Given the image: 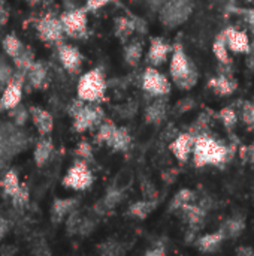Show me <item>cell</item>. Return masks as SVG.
Wrapping results in <instances>:
<instances>
[{
  "label": "cell",
  "mask_w": 254,
  "mask_h": 256,
  "mask_svg": "<svg viewBox=\"0 0 254 256\" xmlns=\"http://www.w3.org/2000/svg\"><path fill=\"white\" fill-rule=\"evenodd\" d=\"M234 154V148L225 146L219 140L208 134L198 135L193 148V164L195 166H223Z\"/></svg>",
  "instance_id": "obj_1"
},
{
  "label": "cell",
  "mask_w": 254,
  "mask_h": 256,
  "mask_svg": "<svg viewBox=\"0 0 254 256\" xmlns=\"http://www.w3.org/2000/svg\"><path fill=\"white\" fill-rule=\"evenodd\" d=\"M169 74H171L172 81L183 90L193 88L199 80L198 68L189 58L181 42H175L172 45L171 62H169Z\"/></svg>",
  "instance_id": "obj_2"
},
{
  "label": "cell",
  "mask_w": 254,
  "mask_h": 256,
  "mask_svg": "<svg viewBox=\"0 0 254 256\" xmlns=\"http://www.w3.org/2000/svg\"><path fill=\"white\" fill-rule=\"evenodd\" d=\"M106 93V78L100 68L90 69L84 75H81L78 86H76V94L79 99L85 102H100L105 98Z\"/></svg>",
  "instance_id": "obj_3"
},
{
  "label": "cell",
  "mask_w": 254,
  "mask_h": 256,
  "mask_svg": "<svg viewBox=\"0 0 254 256\" xmlns=\"http://www.w3.org/2000/svg\"><path fill=\"white\" fill-rule=\"evenodd\" d=\"M105 120V111L96 102H84L82 106L72 116V129L76 134L97 129Z\"/></svg>",
  "instance_id": "obj_4"
},
{
  "label": "cell",
  "mask_w": 254,
  "mask_h": 256,
  "mask_svg": "<svg viewBox=\"0 0 254 256\" xmlns=\"http://www.w3.org/2000/svg\"><path fill=\"white\" fill-rule=\"evenodd\" d=\"M192 12L193 4L190 0H168L159 9V18L163 26L174 28L186 22Z\"/></svg>",
  "instance_id": "obj_5"
},
{
  "label": "cell",
  "mask_w": 254,
  "mask_h": 256,
  "mask_svg": "<svg viewBox=\"0 0 254 256\" xmlns=\"http://www.w3.org/2000/svg\"><path fill=\"white\" fill-rule=\"evenodd\" d=\"M93 182H94V176L88 166V162L78 159L67 170L66 176L61 180V184L72 190H87L91 188Z\"/></svg>",
  "instance_id": "obj_6"
},
{
  "label": "cell",
  "mask_w": 254,
  "mask_h": 256,
  "mask_svg": "<svg viewBox=\"0 0 254 256\" xmlns=\"http://www.w3.org/2000/svg\"><path fill=\"white\" fill-rule=\"evenodd\" d=\"M87 12L88 10L85 8H72L60 15V20L64 27V33L67 36L79 39L87 34V26H88Z\"/></svg>",
  "instance_id": "obj_7"
},
{
  "label": "cell",
  "mask_w": 254,
  "mask_h": 256,
  "mask_svg": "<svg viewBox=\"0 0 254 256\" xmlns=\"http://www.w3.org/2000/svg\"><path fill=\"white\" fill-rule=\"evenodd\" d=\"M36 33L42 42L46 44H61L64 38V27L60 20V16H55L54 14H46L36 22Z\"/></svg>",
  "instance_id": "obj_8"
},
{
  "label": "cell",
  "mask_w": 254,
  "mask_h": 256,
  "mask_svg": "<svg viewBox=\"0 0 254 256\" xmlns=\"http://www.w3.org/2000/svg\"><path fill=\"white\" fill-rule=\"evenodd\" d=\"M142 90L154 98L159 96H168L171 93V82L165 74H162L156 66L145 68L142 74Z\"/></svg>",
  "instance_id": "obj_9"
},
{
  "label": "cell",
  "mask_w": 254,
  "mask_h": 256,
  "mask_svg": "<svg viewBox=\"0 0 254 256\" xmlns=\"http://www.w3.org/2000/svg\"><path fill=\"white\" fill-rule=\"evenodd\" d=\"M24 82H25V74L15 69L12 80L7 82V86L0 94V111H9L18 104H21Z\"/></svg>",
  "instance_id": "obj_10"
},
{
  "label": "cell",
  "mask_w": 254,
  "mask_h": 256,
  "mask_svg": "<svg viewBox=\"0 0 254 256\" xmlns=\"http://www.w3.org/2000/svg\"><path fill=\"white\" fill-rule=\"evenodd\" d=\"M57 52H58V60H60L61 66L69 74L75 75L81 70L82 63H84V56L76 46L61 42L57 46Z\"/></svg>",
  "instance_id": "obj_11"
},
{
  "label": "cell",
  "mask_w": 254,
  "mask_h": 256,
  "mask_svg": "<svg viewBox=\"0 0 254 256\" xmlns=\"http://www.w3.org/2000/svg\"><path fill=\"white\" fill-rule=\"evenodd\" d=\"M195 140L196 136L190 132H184V134H178L172 142L169 144V150L172 152V154L181 162L186 164L190 156L193 154V148H195Z\"/></svg>",
  "instance_id": "obj_12"
},
{
  "label": "cell",
  "mask_w": 254,
  "mask_h": 256,
  "mask_svg": "<svg viewBox=\"0 0 254 256\" xmlns=\"http://www.w3.org/2000/svg\"><path fill=\"white\" fill-rule=\"evenodd\" d=\"M225 32L228 46L235 54H249L252 51L250 38L244 30H240L237 27H228Z\"/></svg>",
  "instance_id": "obj_13"
},
{
  "label": "cell",
  "mask_w": 254,
  "mask_h": 256,
  "mask_svg": "<svg viewBox=\"0 0 254 256\" xmlns=\"http://www.w3.org/2000/svg\"><path fill=\"white\" fill-rule=\"evenodd\" d=\"M171 52H172V45L168 44L163 38H151L147 58L151 66L159 68L168 60Z\"/></svg>",
  "instance_id": "obj_14"
},
{
  "label": "cell",
  "mask_w": 254,
  "mask_h": 256,
  "mask_svg": "<svg viewBox=\"0 0 254 256\" xmlns=\"http://www.w3.org/2000/svg\"><path fill=\"white\" fill-rule=\"evenodd\" d=\"M30 116H31V120H33V124L37 130V134L40 136H46V135H51L52 129H54V118L51 116L49 111L40 108V106H30Z\"/></svg>",
  "instance_id": "obj_15"
},
{
  "label": "cell",
  "mask_w": 254,
  "mask_h": 256,
  "mask_svg": "<svg viewBox=\"0 0 254 256\" xmlns=\"http://www.w3.org/2000/svg\"><path fill=\"white\" fill-rule=\"evenodd\" d=\"M78 206L76 198H57L52 202L51 207V220L54 225L64 220L66 216H69Z\"/></svg>",
  "instance_id": "obj_16"
},
{
  "label": "cell",
  "mask_w": 254,
  "mask_h": 256,
  "mask_svg": "<svg viewBox=\"0 0 254 256\" xmlns=\"http://www.w3.org/2000/svg\"><path fill=\"white\" fill-rule=\"evenodd\" d=\"M25 80L28 81L30 87L40 90L46 86L48 81V69H46V63L42 60H36L31 68L27 70L25 74Z\"/></svg>",
  "instance_id": "obj_17"
},
{
  "label": "cell",
  "mask_w": 254,
  "mask_h": 256,
  "mask_svg": "<svg viewBox=\"0 0 254 256\" xmlns=\"http://www.w3.org/2000/svg\"><path fill=\"white\" fill-rule=\"evenodd\" d=\"M208 86L220 96H231L238 88V81L229 74H220L210 80Z\"/></svg>",
  "instance_id": "obj_18"
},
{
  "label": "cell",
  "mask_w": 254,
  "mask_h": 256,
  "mask_svg": "<svg viewBox=\"0 0 254 256\" xmlns=\"http://www.w3.org/2000/svg\"><path fill=\"white\" fill-rule=\"evenodd\" d=\"M52 153H54V142L49 138V135L40 136L39 141L36 142L34 152H33V159H34L36 166L37 168H43L49 162Z\"/></svg>",
  "instance_id": "obj_19"
},
{
  "label": "cell",
  "mask_w": 254,
  "mask_h": 256,
  "mask_svg": "<svg viewBox=\"0 0 254 256\" xmlns=\"http://www.w3.org/2000/svg\"><path fill=\"white\" fill-rule=\"evenodd\" d=\"M166 116H168V102L165 96H159L145 110V120L153 124H160L162 122H165Z\"/></svg>",
  "instance_id": "obj_20"
},
{
  "label": "cell",
  "mask_w": 254,
  "mask_h": 256,
  "mask_svg": "<svg viewBox=\"0 0 254 256\" xmlns=\"http://www.w3.org/2000/svg\"><path fill=\"white\" fill-rule=\"evenodd\" d=\"M180 212L184 216V219L189 222L192 230H198L204 224L205 216H207V208L204 206H195L192 202L184 206Z\"/></svg>",
  "instance_id": "obj_21"
},
{
  "label": "cell",
  "mask_w": 254,
  "mask_h": 256,
  "mask_svg": "<svg viewBox=\"0 0 254 256\" xmlns=\"http://www.w3.org/2000/svg\"><path fill=\"white\" fill-rule=\"evenodd\" d=\"M225 240V236L222 234V231H216V232H211V234H205L202 237H199L196 242H195V246L204 252V254H211V252H216L222 242Z\"/></svg>",
  "instance_id": "obj_22"
},
{
  "label": "cell",
  "mask_w": 254,
  "mask_h": 256,
  "mask_svg": "<svg viewBox=\"0 0 254 256\" xmlns=\"http://www.w3.org/2000/svg\"><path fill=\"white\" fill-rule=\"evenodd\" d=\"M136 18H129V16H118L115 20V26H114V32L115 36L126 42L130 39V36L136 32Z\"/></svg>",
  "instance_id": "obj_23"
},
{
  "label": "cell",
  "mask_w": 254,
  "mask_h": 256,
  "mask_svg": "<svg viewBox=\"0 0 254 256\" xmlns=\"http://www.w3.org/2000/svg\"><path fill=\"white\" fill-rule=\"evenodd\" d=\"M130 144H132V135L127 130V128H117L106 146L114 152H126L129 150Z\"/></svg>",
  "instance_id": "obj_24"
},
{
  "label": "cell",
  "mask_w": 254,
  "mask_h": 256,
  "mask_svg": "<svg viewBox=\"0 0 254 256\" xmlns=\"http://www.w3.org/2000/svg\"><path fill=\"white\" fill-rule=\"evenodd\" d=\"M21 188V183H19V178H18V174L15 170H7L1 180H0V189L3 192V196L6 198H12Z\"/></svg>",
  "instance_id": "obj_25"
},
{
  "label": "cell",
  "mask_w": 254,
  "mask_h": 256,
  "mask_svg": "<svg viewBox=\"0 0 254 256\" xmlns=\"http://www.w3.org/2000/svg\"><path fill=\"white\" fill-rule=\"evenodd\" d=\"M229 46H228V40H226V36H225V32L219 33L214 39V44H213V52L216 56V58L225 64V66H231L232 60H231V56H229Z\"/></svg>",
  "instance_id": "obj_26"
},
{
  "label": "cell",
  "mask_w": 254,
  "mask_h": 256,
  "mask_svg": "<svg viewBox=\"0 0 254 256\" xmlns=\"http://www.w3.org/2000/svg\"><path fill=\"white\" fill-rule=\"evenodd\" d=\"M156 207H157V200H148V198H145L142 201H136L135 204H132L129 207V212L127 213L130 216H133V218L145 219V218H148L153 213V210Z\"/></svg>",
  "instance_id": "obj_27"
},
{
  "label": "cell",
  "mask_w": 254,
  "mask_h": 256,
  "mask_svg": "<svg viewBox=\"0 0 254 256\" xmlns=\"http://www.w3.org/2000/svg\"><path fill=\"white\" fill-rule=\"evenodd\" d=\"M144 56V45L141 40H132L126 45L123 57L129 66H138Z\"/></svg>",
  "instance_id": "obj_28"
},
{
  "label": "cell",
  "mask_w": 254,
  "mask_h": 256,
  "mask_svg": "<svg viewBox=\"0 0 254 256\" xmlns=\"http://www.w3.org/2000/svg\"><path fill=\"white\" fill-rule=\"evenodd\" d=\"M244 228H246V220H244V218L238 216V218L228 219L223 224V226L220 228V231L225 236V238H237L243 234Z\"/></svg>",
  "instance_id": "obj_29"
},
{
  "label": "cell",
  "mask_w": 254,
  "mask_h": 256,
  "mask_svg": "<svg viewBox=\"0 0 254 256\" xmlns=\"http://www.w3.org/2000/svg\"><path fill=\"white\" fill-rule=\"evenodd\" d=\"M12 62H13L16 70H19V72H22V74H27V70H28V69L31 68V64L36 62L34 52H33V50H31L30 46H25V45H24L22 51H21L15 58H12Z\"/></svg>",
  "instance_id": "obj_30"
},
{
  "label": "cell",
  "mask_w": 254,
  "mask_h": 256,
  "mask_svg": "<svg viewBox=\"0 0 254 256\" xmlns=\"http://www.w3.org/2000/svg\"><path fill=\"white\" fill-rule=\"evenodd\" d=\"M1 48H3V51H4V54H6L7 57L15 58V57L22 51L24 45H22V42H21L13 33H10V34H6V36L3 38V40H1Z\"/></svg>",
  "instance_id": "obj_31"
},
{
  "label": "cell",
  "mask_w": 254,
  "mask_h": 256,
  "mask_svg": "<svg viewBox=\"0 0 254 256\" xmlns=\"http://www.w3.org/2000/svg\"><path fill=\"white\" fill-rule=\"evenodd\" d=\"M195 192L190 190V189H181L180 192L175 194V196L172 198L171 201V206H169V212H180L184 206L190 204L195 201Z\"/></svg>",
  "instance_id": "obj_32"
},
{
  "label": "cell",
  "mask_w": 254,
  "mask_h": 256,
  "mask_svg": "<svg viewBox=\"0 0 254 256\" xmlns=\"http://www.w3.org/2000/svg\"><path fill=\"white\" fill-rule=\"evenodd\" d=\"M118 126L112 122V120H108V118H105L103 122H102V124L97 128V134H96V142L97 144H108V141L111 140V136H112V134L115 132V129H117Z\"/></svg>",
  "instance_id": "obj_33"
},
{
  "label": "cell",
  "mask_w": 254,
  "mask_h": 256,
  "mask_svg": "<svg viewBox=\"0 0 254 256\" xmlns=\"http://www.w3.org/2000/svg\"><path fill=\"white\" fill-rule=\"evenodd\" d=\"M7 112H9V117H10V120L13 122V124L16 128L24 126L27 123L28 117H30V110H27L22 104H18L16 106H13Z\"/></svg>",
  "instance_id": "obj_34"
},
{
  "label": "cell",
  "mask_w": 254,
  "mask_h": 256,
  "mask_svg": "<svg viewBox=\"0 0 254 256\" xmlns=\"http://www.w3.org/2000/svg\"><path fill=\"white\" fill-rule=\"evenodd\" d=\"M123 198H124V190L117 189L115 186H112L111 189H108V192H106V195H105L102 204H103V207H105L106 210H111V208H114L115 206H118V204L123 201Z\"/></svg>",
  "instance_id": "obj_35"
},
{
  "label": "cell",
  "mask_w": 254,
  "mask_h": 256,
  "mask_svg": "<svg viewBox=\"0 0 254 256\" xmlns=\"http://www.w3.org/2000/svg\"><path fill=\"white\" fill-rule=\"evenodd\" d=\"M10 201H12L13 208H16V210H22L24 207H27V204H28V201H30V194H28L27 186L21 183L19 190L10 198Z\"/></svg>",
  "instance_id": "obj_36"
},
{
  "label": "cell",
  "mask_w": 254,
  "mask_h": 256,
  "mask_svg": "<svg viewBox=\"0 0 254 256\" xmlns=\"http://www.w3.org/2000/svg\"><path fill=\"white\" fill-rule=\"evenodd\" d=\"M219 118L222 120V123L228 128V129H234L238 123V112L228 106V108H223L220 112H219Z\"/></svg>",
  "instance_id": "obj_37"
},
{
  "label": "cell",
  "mask_w": 254,
  "mask_h": 256,
  "mask_svg": "<svg viewBox=\"0 0 254 256\" xmlns=\"http://www.w3.org/2000/svg\"><path fill=\"white\" fill-rule=\"evenodd\" d=\"M75 154H76L79 159L85 160V162H91L93 158H94V156H93V146H91L88 141L82 140V141L78 142V146H76V148H75Z\"/></svg>",
  "instance_id": "obj_38"
},
{
  "label": "cell",
  "mask_w": 254,
  "mask_h": 256,
  "mask_svg": "<svg viewBox=\"0 0 254 256\" xmlns=\"http://www.w3.org/2000/svg\"><path fill=\"white\" fill-rule=\"evenodd\" d=\"M208 126H210V116L204 112V114H201V116L196 118V122L193 123V126H192V129H190V134H193L195 136L202 135V134H207Z\"/></svg>",
  "instance_id": "obj_39"
},
{
  "label": "cell",
  "mask_w": 254,
  "mask_h": 256,
  "mask_svg": "<svg viewBox=\"0 0 254 256\" xmlns=\"http://www.w3.org/2000/svg\"><path fill=\"white\" fill-rule=\"evenodd\" d=\"M13 74H15V70L3 58H0V92L4 90V87L7 86V82L12 80Z\"/></svg>",
  "instance_id": "obj_40"
},
{
  "label": "cell",
  "mask_w": 254,
  "mask_h": 256,
  "mask_svg": "<svg viewBox=\"0 0 254 256\" xmlns=\"http://www.w3.org/2000/svg\"><path fill=\"white\" fill-rule=\"evenodd\" d=\"M240 156L244 162L247 164H254V144L252 146H246L240 148Z\"/></svg>",
  "instance_id": "obj_41"
},
{
  "label": "cell",
  "mask_w": 254,
  "mask_h": 256,
  "mask_svg": "<svg viewBox=\"0 0 254 256\" xmlns=\"http://www.w3.org/2000/svg\"><path fill=\"white\" fill-rule=\"evenodd\" d=\"M112 0H87V3H85V9L88 10V12H94V10H97V9H100V8H103V6H106L108 3H111Z\"/></svg>",
  "instance_id": "obj_42"
},
{
  "label": "cell",
  "mask_w": 254,
  "mask_h": 256,
  "mask_svg": "<svg viewBox=\"0 0 254 256\" xmlns=\"http://www.w3.org/2000/svg\"><path fill=\"white\" fill-rule=\"evenodd\" d=\"M193 106H195L193 99H183V100L175 106V110H177V112H178V114H184L186 111L192 110Z\"/></svg>",
  "instance_id": "obj_43"
},
{
  "label": "cell",
  "mask_w": 254,
  "mask_h": 256,
  "mask_svg": "<svg viewBox=\"0 0 254 256\" xmlns=\"http://www.w3.org/2000/svg\"><path fill=\"white\" fill-rule=\"evenodd\" d=\"M240 14H243V16L246 18V21L249 22V26L254 30V8H249V9H238Z\"/></svg>",
  "instance_id": "obj_44"
},
{
  "label": "cell",
  "mask_w": 254,
  "mask_h": 256,
  "mask_svg": "<svg viewBox=\"0 0 254 256\" xmlns=\"http://www.w3.org/2000/svg\"><path fill=\"white\" fill-rule=\"evenodd\" d=\"M165 254H166V250H165L163 244H160V243L154 244L151 249H148V250L145 252V255L147 256H163Z\"/></svg>",
  "instance_id": "obj_45"
},
{
  "label": "cell",
  "mask_w": 254,
  "mask_h": 256,
  "mask_svg": "<svg viewBox=\"0 0 254 256\" xmlns=\"http://www.w3.org/2000/svg\"><path fill=\"white\" fill-rule=\"evenodd\" d=\"M9 21V10L4 8V4H0V27H3Z\"/></svg>",
  "instance_id": "obj_46"
},
{
  "label": "cell",
  "mask_w": 254,
  "mask_h": 256,
  "mask_svg": "<svg viewBox=\"0 0 254 256\" xmlns=\"http://www.w3.org/2000/svg\"><path fill=\"white\" fill-rule=\"evenodd\" d=\"M7 230H9V225H7V222H6V219H3V218L0 216V242H1L3 237L7 234Z\"/></svg>",
  "instance_id": "obj_47"
},
{
  "label": "cell",
  "mask_w": 254,
  "mask_h": 256,
  "mask_svg": "<svg viewBox=\"0 0 254 256\" xmlns=\"http://www.w3.org/2000/svg\"><path fill=\"white\" fill-rule=\"evenodd\" d=\"M237 252L241 254V255H254V250H252V249H246V248H241V249H238Z\"/></svg>",
  "instance_id": "obj_48"
},
{
  "label": "cell",
  "mask_w": 254,
  "mask_h": 256,
  "mask_svg": "<svg viewBox=\"0 0 254 256\" xmlns=\"http://www.w3.org/2000/svg\"><path fill=\"white\" fill-rule=\"evenodd\" d=\"M249 54H250V56H249V62H247V63H249V68L254 70V51H250Z\"/></svg>",
  "instance_id": "obj_49"
},
{
  "label": "cell",
  "mask_w": 254,
  "mask_h": 256,
  "mask_svg": "<svg viewBox=\"0 0 254 256\" xmlns=\"http://www.w3.org/2000/svg\"><path fill=\"white\" fill-rule=\"evenodd\" d=\"M109 243H111V248H114V244H115V243H112V242H109ZM102 246L109 248V244H108V243H102ZM103 255H114V252H112L111 249H108V250H105V252H103Z\"/></svg>",
  "instance_id": "obj_50"
},
{
  "label": "cell",
  "mask_w": 254,
  "mask_h": 256,
  "mask_svg": "<svg viewBox=\"0 0 254 256\" xmlns=\"http://www.w3.org/2000/svg\"><path fill=\"white\" fill-rule=\"evenodd\" d=\"M42 0H25V3L27 4H30V6H34V4H37V3H40Z\"/></svg>",
  "instance_id": "obj_51"
},
{
  "label": "cell",
  "mask_w": 254,
  "mask_h": 256,
  "mask_svg": "<svg viewBox=\"0 0 254 256\" xmlns=\"http://www.w3.org/2000/svg\"><path fill=\"white\" fill-rule=\"evenodd\" d=\"M0 4H4V0H0Z\"/></svg>",
  "instance_id": "obj_52"
},
{
  "label": "cell",
  "mask_w": 254,
  "mask_h": 256,
  "mask_svg": "<svg viewBox=\"0 0 254 256\" xmlns=\"http://www.w3.org/2000/svg\"><path fill=\"white\" fill-rule=\"evenodd\" d=\"M252 129H253V130H254V124H253V128H252Z\"/></svg>",
  "instance_id": "obj_53"
}]
</instances>
